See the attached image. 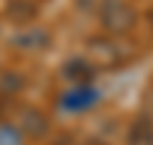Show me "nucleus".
Returning a JSON list of instances; mask_svg holds the SVG:
<instances>
[{
  "mask_svg": "<svg viewBox=\"0 0 153 145\" xmlns=\"http://www.w3.org/2000/svg\"><path fill=\"white\" fill-rule=\"evenodd\" d=\"M102 18H105V26L115 28V31H125V28L133 23V13L128 10L125 5L115 3V0H112V3H107V8H105Z\"/></svg>",
  "mask_w": 153,
  "mask_h": 145,
  "instance_id": "nucleus-1",
  "label": "nucleus"
},
{
  "mask_svg": "<svg viewBox=\"0 0 153 145\" xmlns=\"http://www.w3.org/2000/svg\"><path fill=\"white\" fill-rule=\"evenodd\" d=\"M130 145H153V125L146 117L138 120L130 130Z\"/></svg>",
  "mask_w": 153,
  "mask_h": 145,
  "instance_id": "nucleus-2",
  "label": "nucleus"
}]
</instances>
